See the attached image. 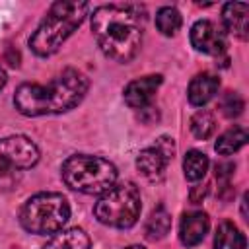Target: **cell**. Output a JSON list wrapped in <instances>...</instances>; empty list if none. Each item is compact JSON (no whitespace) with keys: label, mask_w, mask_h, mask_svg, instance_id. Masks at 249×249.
I'll use <instances>...</instances> for the list:
<instances>
[{"label":"cell","mask_w":249,"mask_h":249,"mask_svg":"<svg viewBox=\"0 0 249 249\" xmlns=\"http://www.w3.org/2000/svg\"><path fill=\"white\" fill-rule=\"evenodd\" d=\"M245 142H247V130L243 126H233L218 136L214 148L220 156H231L237 150H241L245 146Z\"/></svg>","instance_id":"cell-16"},{"label":"cell","mask_w":249,"mask_h":249,"mask_svg":"<svg viewBox=\"0 0 249 249\" xmlns=\"http://www.w3.org/2000/svg\"><path fill=\"white\" fill-rule=\"evenodd\" d=\"M39 161L37 144L21 134L0 140V175H10L18 169H29Z\"/></svg>","instance_id":"cell-7"},{"label":"cell","mask_w":249,"mask_h":249,"mask_svg":"<svg viewBox=\"0 0 249 249\" xmlns=\"http://www.w3.org/2000/svg\"><path fill=\"white\" fill-rule=\"evenodd\" d=\"M204 195H206V187H202V185H196V187H193V191H191V202H193V204H198V202H202Z\"/></svg>","instance_id":"cell-22"},{"label":"cell","mask_w":249,"mask_h":249,"mask_svg":"<svg viewBox=\"0 0 249 249\" xmlns=\"http://www.w3.org/2000/svg\"><path fill=\"white\" fill-rule=\"evenodd\" d=\"M216 130V121H214V115L206 109H200L193 115L191 119V132L198 138V140H206L214 134Z\"/></svg>","instance_id":"cell-20"},{"label":"cell","mask_w":249,"mask_h":249,"mask_svg":"<svg viewBox=\"0 0 249 249\" xmlns=\"http://www.w3.org/2000/svg\"><path fill=\"white\" fill-rule=\"evenodd\" d=\"M160 86H161V76L160 74H150V76L132 80L124 88V93H123L124 103L132 109H146Z\"/></svg>","instance_id":"cell-9"},{"label":"cell","mask_w":249,"mask_h":249,"mask_svg":"<svg viewBox=\"0 0 249 249\" xmlns=\"http://www.w3.org/2000/svg\"><path fill=\"white\" fill-rule=\"evenodd\" d=\"M208 228H210V218H208L206 212H202V210L189 212L181 218L179 239H181L183 245L195 247L204 239V235L208 233Z\"/></svg>","instance_id":"cell-10"},{"label":"cell","mask_w":249,"mask_h":249,"mask_svg":"<svg viewBox=\"0 0 249 249\" xmlns=\"http://www.w3.org/2000/svg\"><path fill=\"white\" fill-rule=\"evenodd\" d=\"M218 88H220L218 76H214V74H198V76H195V78L191 80L189 91H187L189 103L195 105V107L206 105V103L216 95Z\"/></svg>","instance_id":"cell-12"},{"label":"cell","mask_w":249,"mask_h":249,"mask_svg":"<svg viewBox=\"0 0 249 249\" xmlns=\"http://www.w3.org/2000/svg\"><path fill=\"white\" fill-rule=\"evenodd\" d=\"M144 8L136 4H109L93 10L91 31L101 53L115 62H130L142 45Z\"/></svg>","instance_id":"cell-1"},{"label":"cell","mask_w":249,"mask_h":249,"mask_svg":"<svg viewBox=\"0 0 249 249\" xmlns=\"http://www.w3.org/2000/svg\"><path fill=\"white\" fill-rule=\"evenodd\" d=\"M62 181L72 191L84 195H103L117 181V167L99 156L74 154L64 160L60 169Z\"/></svg>","instance_id":"cell-4"},{"label":"cell","mask_w":249,"mask_h":249,"mask_svg":"<svg viewBox=\"0 0 249 249\" xmlns=\"http://www.w3.org/2000/svg\"><path fill=\"white\" fill-rule=\"evenodd\" d=\"M88 88L89 80L86 74L66 68L49 84H21L14 93V105L25 117L58 115L76 107Z\"/></svg>","instance_id":"cell-2"},{"label":"cell","mask_w":249,"mask_h":249,"mask_svg":"<svg viewBox=\"0 0 249 249\" xmlns=\"http://www.w3.org/2000/svg\"><path fill=\"white\" fill-rule=\"evenodd\" d=\"M70 218V204L60 193H37L29 196L19 210V224L35 235L56 233Z\"/></svg>","instance_id":"cell-5"},{"label":"cell","mask_w":249,"mask_h":249,"mask_svg":"<svg viewBox=\"0 0 249 249\" xmlns=\"http://www.w3.org/2000/svg\"><path fill=\"white\" fill-rule=\"evenodd\" d=\"M183 171L187 181H200L208 171V158L200 150H189L183 158Z\"/></svg>","instance_id":"cell-18"},{"label":"cell","mask_w":249,"mask_h":249,"mask_svg":"<svg viewBox=\"0 0 249 249\" xmlns=\"http://www.w3.org/2000/svg\"><path fill=\"white\" fill-rule=\"evenodd\" d=\"M156 27L165 37L175 35L181 27V14L177 12V8H173V6L160 8L158 14H156Z\"/></svg>","instance_id":"cell-19"},{"label":"cell","mask_w":249,"mask_h":249,"mask_svg":"<svg viewBox=\"0 0 249 249\" xmlns=\"http://www.w3.org/2000/svg\"><path fill=\"white\" fill-rule=\"evenodd\" d=\"M140 208V191L132 183H123L113 185L99 196V200L93 206V214L101 224L124 230L138 222Z\"/></svg>","instance_id":"cell-6"},{"label":"cell","mask_w":249,"mask_h":249,"mask_svg":"<svg viewBox=\"0 0 249 249\" xmlns=\"http://www.w3.org/2000/svg\"><path fill=\"white\" fill-rule=\"evenodd\" d=\"M249 6L243 2H228L222 10L224 29L233 33L239 39H247L249 35Z\"/></svg>","instance_id":"cell-11"},{"label":"cell","mask_w":249,"mask_h":249,"mask_svg":"<svg viewBox=\"0 0 249 249\" xmlns=\"http://www.w3.org/2000/svg\"><path fill=\"white\" fill-rule=\"evenodd\" d=\"M245 103H243V97L237 93V91H228L224 97H222V103H220V109L226 117L233 119L237 115H241Z\"/></svg>","instance_id":"cell-21"},{"label":"cell","mask_w":249,"mask_h":249,"mask_svg":"<svg viewBox=\"0 0 249 249\" xmlns=\"http://www.w3.org/2000/svg\"><path fill=\"white\" fill-rule=\"evenodd\" d=\"M43 249H89V237L82 228H68L53 233Z\"/></svg>","instance_id":"cell-14"},{"label":"cell","mask_w":249,"mask_h":249,"mask_svg":"<svg viewBox=\"0 0 249 249\" xmlns=\"http://www.w3.org/2000/svg\"><path fill=\"white\" fill-rule=\"evenodd\" d=\"M169 228H171V216H169V212L163 206H158L156 210H152L150 218L146 220L144 233H146L148 239L156 241V239L165 237V233L169 231Z\"/></svg>","instance_id":"cell-17"},{"label":"cell","mask_w":249,"mask_h":249,"mask_svg":"<svg viewBox=\"0 0 249 249\" xmlns=\"http://www.w3.org/2000/svg\"><path fill=\"white\" fill-rule=\"evenodd\" d=\"M191 43L198 53L204 54H222L228 47V37L222 27L210 19H198L191 27Z\"/></svg>","instance_id":"cell-8"},{"label":"cell","mask_w":249,"mask_h":249,"mask_svg":"<svg viewBox=\"0 0 249 249\" xmlns=\"http://www.w3.org/2000/svg\"><path fill=\"white\" fill-rule=\"evenodd\" d=\"M169 163V158L154 144L150 148H144L138 156H136V167L140 169V173L148 179H160L165 171Z\"/></svg>","instance_id":"cell-13"},{"label":"cell","mask_w":249,"mask_h":249,"mask_svg":"<svg viewBox=\"0 0 249 249\" xmlns=\"http://www.w3.org/2000/svg\"><path fill=\"white\" fill-rule=\"evenodd\" d=\"M6 80H8V78H6V72H4L2 68H0V89L4 88V84H6Z\"/></svg>","instance_id":"cell-23"},{"label":"cell","mask_w":249,"mask_h":249,"mask_svg":"<svg viewBox=\"0 0 249 249\" xmlns=\"http://www.w3.org/2000/svg\"><path fill=\"white\" fill-rule=\"evenodd\" d=\"M88 10H89L88 2H76V0L54 2L29 39L31 51L37 56L54 54L62 47V43L74 33V29L80 27L84 18L88 16Z\"/></svg>","instance_id":"cell-3"},{"label":"cell","mask_w":249,"mask_h":249,"mask_svg":"<svg viewBox=\"0 0 249 249\" xmlns=\"http://www.w3.org/2000/svg\"><path fill=\"white\" fill-rule=\"evenodd\" d=\"M124 249H144V247H140V245H128V247H124Z\"/></svg>","instance_id":"cell-24"},{"label":"cell","mask_w":249,"mask_h":249,"mask_svg":"<svg viewBox=\"0 0 249 249\" xmlns=\"http://www.w3.org/2000/svg\"><path fill=\"white\" fill-rule=\"evenodd\" d=\"M247 241L233 222H222L214 235V249H245Z\"/></svg>","instance_id":"cell-15"}]
</instances>
